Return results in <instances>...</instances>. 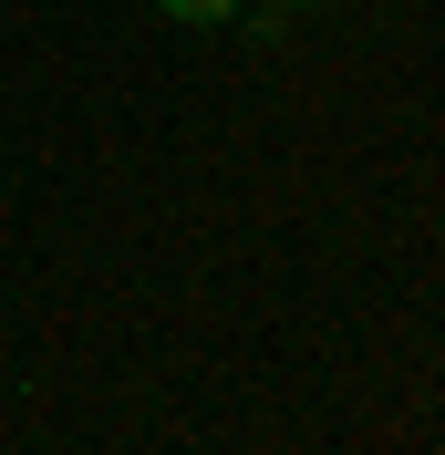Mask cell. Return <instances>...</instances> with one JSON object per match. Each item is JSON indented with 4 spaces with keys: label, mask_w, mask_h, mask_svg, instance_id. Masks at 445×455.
Returning a JSON list of instances; mask_svg holds the SVG:
<instances>
[{
    "label": "cell",
    "mask_w": 445,
    "mask_h": 455,
    "mask_svg": "<svg viewBox=\"0 0 445 455\" xmlns=\"http://www.w3.org/2000/svg\"><path fill=\"white\" fill-rule=\"evenodd\" d=\"M156 11H166V21H207V31L239 21V0H156Z\"/></svg>",
    "instance_id": "6da1fadb"
},
{
    "label": "cell",
    "mask_w": 445,
    "mask_h": 455,
    "mask_svg": "<svg viewBox=\"0 0 445 455\" xmlns=\"http://www.w3.org/2000/svg\"><path fill=\"white\" fill-rule=\"evenodd\" d=\"M259 11H270V31H279V21H290V11H321V0H259Z\"/></svg>",
    "instance_id": "7a4b0ae2"
}]
</instances>
